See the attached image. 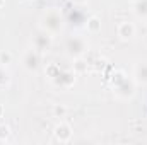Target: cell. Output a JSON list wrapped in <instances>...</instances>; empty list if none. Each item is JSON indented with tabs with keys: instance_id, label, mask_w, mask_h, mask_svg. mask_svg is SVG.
I'll return each instance as SVG.
<instances>
[{
	"instance_id": "6da1fadb",
	"label": "cell",
	"mask_w": 147,
	"mask_h": 145,
	"mask_svg": "<svg viewBox=\"0 0 147 145\" xmlns=\"http://www.w3.org/2000/svg\"><path fill=\"white\" fill-rule=\"evenodd\" d=\"M55 137H57V140H60V142H69L70 137H72V130H70V126L65 125V123L57 125V126H55Z\"/></svg>"
},
{
	"instance_id": "3957f363",
	"label": "cell",
	"mask_w": 147,
	"mask_h": 145,
	"mask_svg": "<svg viewBox=\"0 0 147 145\" xmlns=\"http://www.w3.org/2000/svg\"><path fill=\"white\" fill-rule=\"evenodd\" d=\"M99 19L98 17H91L89 19V22H87V28H89V31H92V33H96V31H99Z\"/></svg>"
},
{
	"instance_id": "8992f818",
	"label": "cell",
	"mask_w": 147,
	"mask_h": 145,
	"mask_svg": "<svg viewBox=\"0 0 147 145\" xmlns=\"http://www.w3.org/2000/svg\"><path fill=\"white\" fill-rule=\"evenodd\" d=\"M10 133V128L7 125H0V140H5Z\"/></svg>"
},
{
	"instance_id": "52a82bcc",
	"label": "cell",
	"mask_w": 147,
	"mask_h": 145,
	"mask_svg": "<svg viewBox=\"0 0 147 145\" xmlns=\"http://www.w3.org/2000/svg\"><path fill=\"white\" fill-rule=\"evenodd\" d=\"M53 113H55L57 116H60V118H62V116H65L67 108H65V106H55V108H53Z\"/></svg>"
},
{
	"instance_id": "277c9868",
	"label": "cell",
	"mask_w": 147,
	"mask_h": 145,
	"mask_svg": "<svg viewBox=\"0 0 147 145\" xmlns=\"http://www.w3.org/2000/svg\"><path fill=\"white\" fill-rule=\"evenodd\" d=\"M31 55H33V51H29V53H28V58H26V65H28L29 68H34V67H36L38 58H36V56H31Z\"/></svg>"
},
{
	"instance_id": "9c48e42d",
	"label": "cell",
	"mask_w": 147,
	"mask_h": 145,
	"mask_svg": "<svg viewBox=\"0 0 147 145\" xmlns=\"http://www.w3.org/2000/svg\"><path fill=\"white\" fill-rule=\"evenodd\" d=\"M2 111H3V109H2V106H0V116H2Z\"/></svg>"
},
{
	"instance_id": "5b68a950",
	"label": "cell",
	"mask_w": 147,
	"mask_h": 145,
	"mask_svg": "<svg viewBox=\"0 0 147 145\" xmlns=\"http://www.w3.org/2000/svg\"><path fill=\"white\" fill-rule=\"evenodd\" d=\"M10 60H12V55H10L9 51H2V53H0V63L7 65V63H10Z\"/></svg>"
},
{
	"instance_id": "7a4b0ae2",
	"label": "cell",
	"mask_w": 147,
	"mask_h": 145,
	"mask_svg": "<svg viewBox=\"0 0 147 145\" xmlns=\"http://www.w3.org/2000/svg\"><path fill=\"white\" fill-rule=\"evenodd\" d=\"M118 34L123 38V39H130V38H134V34H135V28H134V24H130V22H121V24L118 26Z\"/></svg>"
},
{
	"instance_id": "ba28073f",
	"label": "cell",
	"mask_w": 147,
	"mask_h": 145,
	"mask_svg": "<svg viewBox=\"0 0 147 145\" xmlns=\"http://www.w3.org/2000/svg\"><path fill=\"white\" fill-rule=\"evenodd\" d=\"M139 72H144V77H139L140 80H144V82H147V65H142V67H139L137 68Z\"/></svg>"
}]
</instances>
